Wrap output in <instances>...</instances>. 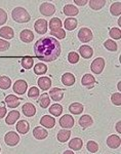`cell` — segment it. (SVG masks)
<instances>
[{
	"label": "cell",
	"instance_id": "3957f363",
	"mask_svg": "<svg viewBox=\"0 0 121 154\" xmlns=\"http://www.w3.org/2000/svg\"><path fill=\"white\" fill-rule=\"evenodd\" d=\"M104 68H105V60L103 58H97L95 60H93V62L90 65L91 71L95 74H101Z\"/></svg>",
	"mask_w": 121,
	"mask_h": 154
},
{
	"label": "cell",
	"instance_id": "f6af8a7d",
	"mask_svg": "<svg viewBox=\"0 0 121 154\" xmlns=\"http://www.w3.org/2000/svg\"><path fill=\"white\" fill-rule=\"evenodd\" d=\"M11 44L8 41L3 40V39H0V51H5L9 48Z\"/></svg>",
	"mask_w": 121,
	"mask_h": 154
},
{
	"label": "cell",
	"instance_id": "484cf974",
	"mask_svg": "<svg viewBox=\"0 0 121 154\" xmlns=\"http://www.w3.org/2000/svg\"><path fill=\"white\" fill-rule=\"evenodd\" d=\"M62 82L66 86H71L75 83V77L72 73H65L62 76Z\"/></svg>",
	"mask_w": 121,
	"mask_h": 154
},
{
	"label": "cell",
	"instance_id": "9c48e42d",
	"mask_svg": "<svg viewBox=\"0 0 121 154\" xmlns=\"http://www.w3.org/2000/svg\"><path fill=\"white\" fill-rule=\"evenodd\" d=\"M60 125L64 128H73L74 125V118L69 114H66V115H63L60 119Z\"/></svg>",
	"mask_w": 121,
	"mask_h": 154
},
{
	"label": "cell",
	"instance_id": "83f0119b",
	"mask_svg": "<svg viewBox=\"0 0 121 154\" xmlns=\"http://www.w3.org/2000/svg\"><path fill=\"white\" fill-rule=\"evenodd\" d=\"M71 137V131L70 130H61L58 133V140L61 143H65L69 140Z\"/></svg>",
	"mask_w": 121,
	"mask_h": 154
},
{
	"label": "cell",
	"instance_id": "4fadbf2b",
	"mask_svg": "<svg viewBox=\"0 0 121 154\" xmlns=\"http://www.w3.org/2000/svg\"><path fill=\"white\" fill-rule=\"evenodd\" d=\"M20 38H21V40L25 42V43H30L34 39V34L31 30L25 29L20 33Z\"/></svg>",
	"mask_w": 121,
	"mask_h": 154
},
{
	"label": "cell",
	"instance_id": "8992f818",
	"mask_svg": "<svg viewBox=\"0 0 121 154\" xmlns=\"http://www.w3.org/2000/svg\"><path fill=\"white\" fill-rule=\"evenodd\" d=\"M27 88H28V84H27L26 81L22 80V79L17 80L16 82L14 83V86H12V89H14V93L18 94V95H21V96L26 93Z\"/></svg>",
	"mask_w": 121,
	"mask_h": 154
},
{
	"label": "cell",
	"instance_id": "5b68a950",
	"mask_svg": "<svg viewBox=\"0 0 121 154\" xmlns=\"http://www.w3.org/2000/svg\"><path fill=\"white\" fill-rule=\"evenodd\" d=\"M4 141H5L6 145L14 147V146L18 145L20 142V136L14 131H8L4 137Z\"/></svg>",
	"mask_w": 121,
	"mask_h": 154
},
{
	"label": "cell",
	"instance_id": "74e56055",
	"mask_svg": "<svg viewBox=\"0 0 121 154\" xmlns=\"http://www.w3.org/2000/svg\"><path fill=\"white\" fill-rule=\"evenodd\" d=\"M104 46H105V48L110 51H116L118 48L116 42L114 40H112V39H108V40H106L105 43H104Z\"/></svg>",
	"mask_w": 121,
	"mask_h": 154
},
{
	"label": "cell",
	"instance_id": "d6a6232c",
	"mask_svg": "<svg viewBox=\"0 0 121 154\" xmlns=\"http://www.w3.org/2000/svg\"><path fill=\"white\" fill-rule=\"evenodd\" d=\"M21 64L24 69H31L34 65V60L32 57H24L21 61Z\"/></svg>",
	"mask_w": 121,
	"mask_h": 154
},
{
	"label": "cell",
	"instance_id": "836d02e7",
	"mask_svg": "<svg viewBox=\"0 0 121 154\" xmlns=\"http://www.w3.org/2000/svg\"><path fill=\"white\" fill-rule=\"evenodd\" d=\"M88 3H89V6L92 9L98 11V9L104 7V5L106 4V1L105 0H90V1H88Z\"/></svg>",
	"mask_w": 121,
	"mask_h": 154
},
{
	"label": "cell",
	"instance_id": "7a4b0ae2",
	"mask_svg": "<svg viewBox=\"0 0 121 154\" xmlns=\"http://www.w3.org/2000/svg\"><path fill=\"white\" fill-rule=\"evenodd\" d=\"M11 17L17 23H28L31 20V16L24 7H16L11 12Z\"/></svg>",
	"mask_w": 121,
	"mask_h": 154
},
{
	"label": "cell",
	"instance_id": "60d3db41",
	"mask_svg": "<svg viewBox=\"0 0 121 154\" xmlns=\"http://www.w3.org/2000/svg\"><path fill=\"white\" fill-rule=\"evenodd\" d=\"M111 101L115 106H120L121 105V94L120 93H115L113 94L111 97Z\"/></svg>",
	"mask_w": 121,
	"mask_h": 154
},
{
	"label": "cell",
	"instance_id": "30bf717a",
	"mask_svg": "<svg viewBox=\"0 0 121 154\" xmlns=\"http://www.w3.org/2000/svg\"><path fill=\"white\" fill-rule=\"evenodd\" d=\"M22 112L27 117H32L36 114V107L32 103H26L22 107Z\"/></svg>",
	"mask_w": 121,
	"mask_h": 154
},
{
	"label": "cell",
	"instance_id": "e0dca14e",
	"mask_svg": "<svg viewBox=\"0 0 121 154\" xmlns=\"http://www.w3.org/2000/svg\"><path fill=\"white\" fill-rule=\"evenodd\" d=\"M64 14L68 17H75L79 14V11L77 8V6L73 5V4H67L64 6Z\"/></svg>",
	"mask_w": 121,
	"mask_h": 154
},
{
	"label": "cell",
	"instance_id": "44dd1931",
	"mask_svg": "<svg viewBox=\"0 0 121 154\" xmlns=\"http://www.w3.org/2000/svg\"><path fill=\"white\" fill-rule=\"evenodd\" d=\"M38 86L42 91H47L51 88V80L49 77H40L38 79Z\"/></svg>",
	"mask_w": 121,
	"mask_h": 154
},
{
	"label": "cell",
	"instance_id": "d590c367",
	"mask_svg": "<svg viewBox=\"0 0 121 154\" xmlns=\"http://www.w3.org/2000/svg\"><path fill=\"white\" fill-rule=\"evenodd\" d=\"M46 71H47V66L43 63H38L34 67V72L37 75H42V74L46 73Z\"/></svg>",
	"mask_w": 121,
	"mask_h": 154
},
{
	"label": "cell",
	"instance_id": "d4e9b609",
	"mask_svg": "<svg viewBox=\"0 0 121 154\" xmlns=\"http://www.w3.org/2000/svg\"><path fill=\"white\" fill-rule=\"evenodd\" d=\"M83 146V142L80 138H74L69 142V148H71L74 151H79Z\"/></svg>",
	"mask_w": 121,
	"mask_h": 154
},
{
	"label": "cell",
	"instance_id": "f546056e",
	"mask_svg": "<svg viewBox=\"0 0 121 154\" xmlns=\"http://www.w3.org/2000/svg\"><path fill=\"white\" fill-rule=\"evenodd\" d=\"M62 21L59 18H53L49 21V28L51 31H58V30L62 29Z\"/></svg>",
	"mask_w": 121,
	"mask_h": 154
},
{
	"label": "cell",
	"instance_id": "8fae6325",
	"mask_svg": "<svg viewBox=\"0 0 121 154\" xmlns=\"http://www.w3.org/2000/svg\"><path fill=\"white\" fill-rule=\"evenodd\" d=\"M48 96H49V98H51L53 101L59 102V101H61L62 99H63V97H64V91L62 88H50Z\"/></svg>",
	"mask_w": 121,
	"mask_h": 154
},
{
	"label": "cell",
	"instance_id": "cb8c5ba5",
	"mask_svg": "<svg viewBox=\"0 0 121 154\" xmlns=\"http://www.w3.org/2000/svg\"><path fill=\"white\" fill-rule=\"evenodd\" d=\"M14 32L11 27H2L0 29V36L3 37L4 39H11L14 38Z\"/></svg>",
	"mask_w": 121,
	"mask_h": 154
},
{
	"label": "cell",
	"instance_id": "7bdbcfd3",
	"mask_svg": "<svg viewBox=\"0 0 121 154\" xmlns=\"http://www.w3.org/2000/svg\"><path fill=\"white\" fill-rule=\"evenodd\" d=\"M110 37H112L113 39H120L121 37V31L119 28H112L109 32Z\"/></svg>",
	"mask_w": 121,
	"mask_h": 154
},
{
	"label": "cell",
	"instance_id": "f907efd6",
	"mask_svg": "<svg viewBox=\"0 0 121 154\" xmlns=\"http://www.w3.org/2000/svg\"><path fill=\"white\" fill-rule=\"evenodd\" d=\"M63 154H75L73 152V151H70V150H66L65 152H64Z\"/></svg>",
	"mask_w": 121,
	"mask_h": 154
},
{
	"label": "cell",
	"instance_id": "5bb4252c",
	"mask_svg": "<svg viewBox=\"0 0 121 154\" xmlns=\"http://www.w3.org/2000/svg\"><path fill=\"white\" fill-rule=\"evenodd\" d=\"M81 83L86 88H92V86L95 84V78L91 74H85L81 79Z\"/></svg>",
	"mask_w": 121,
	"mask_h": 154
},
{
	"label": "cell",
	"instance_id": "7c38bea8",
	"mask_svg": "<svg viewBox=\"0 0 121 154\" xmlns=\"http://www.w3.org/2000/svg\"><path fill=\"white\" fill-rule=\"evenodd\" d=\"M120 144H121V139H120V137H118L117 135H111L108 137L107 145L109 146L110 148L116 149V148L120 147Z\"/></svg>",
	"mask_w": 121,
	"mask_h": 154
},
{
	"label": "cell",
	"instance_id": "8d00e7d4",
	"mask_svg": "<svg viewBox=\"0 0 121 154\" xmlns=\"http://www.w3.org/2000/svg\"><path fill=\"white\" fill-rule=\"evenodd\" d=\"M110 12L113 16H119L121 14V2L120 1L114 2L110 7Z\"/></svg>",
	"mask_w": 121,
	"mask_h": 154
},
{
	"label": "cell",
	"instance_id": "4dcf8cb0",
	"mask_svg": "<svg viewBox=\"0 0 121 154\" xmlns=\"http://www.w3.org/2000/svg\"><path fill=\"white\" fill-rule=\"evenodd\" d=\"M77 20H75L74 18H68L66 19V21L64 22V26H65L66 30H69V31H72L77 27Z\"/></svg>",
	"mask_w": 121,
	"mask_h": 154
},
{
	"label": "cell",
	"instance_id": "d6986e66",
	"mask_svg": "<svg viewBox=\"0 0 121 154\" xmlns=\"http://www.w3.org/2000/svg\"><path fill=\"white\" fill-rule=\"evenodd\" d=\"M20 102H21V100L14 95H8L5 98L6 105L11 107V108H17L20 105Z\"/></svg>",
	"mask_w": 121,
	"mask_h": 154
},
{
	"label": "cell",
	"instance_id": "ba28073f",
	"mask_svg": "<svg viewBox=\"0 0 121 154\" xmlns=\"http://www.w3.org/2000/svg\"><path fill=\"white\" fill-rule=\"evenodd\" d=\"M47 22L43 19H39L35 22V25H34V28H35L36 32L38 34H45L46 31H47Z\"/></svg>",
	"mask_w": 121,
	"mask_h": 154
},
{
	"label": "cell",
	"instance_id": "816d5d0a",
	"mask_svg": "<svg viewBox=\"0 0 121 154\" xmlns=\"http://www.w3.org/2000/svg\"><path fill=\"white\" fill-rule=\"evenodd\" d=\"M118 24L121 25V19H119V21H118Z\"/></svg>",
	"mask_w": 121,
	"mask_h": 154
},
{
	"label": "cell",
	"instance_id": "9a60e30c",
	"mask_svg": "<svg viewBox=\"0 0 121 154\" xmlns=\"http://www.w3.org/2000/svg\"><path fill=\"white\" fill-rule=\"evenodd\" d=\"M40 123L41 125H43L46 128H53L56 125V120L53 116L50 115H44L43 117H41L40 119Z\"/></svg>",
	"mask_w": 121,
	"mask_h": 154
},
{
	"label": "cell",
	"instance_id": "bcb514c9",
	"mask_svg": "<svg viewBox=\"0 0 121 154\" xmlns=\"http://www.w3.org/2000/svg\"><path fill=\"white\" fill-rule=\"evenodd\" d=\"M7 21V14L2 8H0V25L5 24Z\"/></svg>",
	"mask_w": 121,
	"mask_h": 154
},
{
	"label": "cell",
	"instance_id": "6da1fadb",
	"mask_svg": "<svg viewBox=\"0 0 121 154\" xmlns=\"http://www.w3.org/2000/svg\"><path fill=\"white\" fill-rule=\"evenodd\" d=\"M62 48L59 40L51 37L40 38L34 44V53L37 59L44 62H53L59 58Z\"/></svg>",
	"mask_w": 121,
	"mask_h": 154
},
{
	"label": "cell",
	"instance_id": "f1b7e54d",
	"mask_svg": "<svg viewBox=\"0 0 121 154\" xmlns=\"http://www.w3.org/2000/svg\"><path fill=\"white\" fill-rule=\"evenodd\" d=\"M38 104L40 105L41 108H47L50 104V98H49L48 94L44 93L43 95H41L38 99Z\"/></svg>",
	"mask_w": 121,
	"mask_h": 154
},
{
	"label": "cell",
	"instance_id": "277c9868",
	"mask_svg": "<svg viewBox=\"0 0 121 154\" xmlns=\"http://www.w3.org/2000/svg\"><path fill=\"white\" fill-rule=\"evenodd\" d=\"M39 11H40V14H43V16L50 17L56 12V6L53 4L49 3V2H44L39 7Z\"/></svg>",
	"mask_w": 121,
	"mask_h": 154
},
{
	"label": "cell",
	"instance_id": "b9f144b4",
	"mask_svg": "<svg viewBox=\"0 0 121 154\" xmlns=\"http://www.w3.org/2000/svg\"><path fill=\"white\" fill-rule=\"evenodd\" d=\"M28 96L31 99H37L39 97V88H37L36 86H32L28 91Z\"/></svg>",
	"mask_w": 121,
	"mask_h": 154
},
{
	"label": "cell",
	"instance_id": "7dc6e473",
	"mask_svg": "<svg viewBox=\"0 0 121 154\" xmlns=\"http://www.w3.org/2000/svg\"><path fill=\"white\" fill-rule=\"evenodd\" d=\"M7 113V110L5 107H0V118H3L4 116L6 115Z\"/></svg>",
	"mask_w": 121,
	"mask_h": 154
},
{
	"label": "cell",
	"instance_id": "4316f807",
	"mask_svg": "<svg viewBox=\"0 0 121 154\" xmlns=\"http://www.w3.org/2000/svg\"><path fill=\"white\" fill-rule=\"evenodd\" d=\"M69 111L72 114H75V115L81 114L83 112V105L80 103H73L69 106Z\"/></svg>",
	"mask_w": 121,
	"mask_h": 154
},
{
	"label": "cell",
	"instance_id": "ab89813d",
	"mask_svg": "<svg viewBox=\"0 0 121 154\" xmlns=\"http://www.w3.org/2000/svg\"><path fill=\"white\" fill-rule=\"evenodd\" d=\"M50 35L56 37L58 39H64L66 37V31H64L63 29H60L58 31H50Z\"/></svg>",
	"mask_w": 121,
	"mask_h": 154
},
{
	"label": "cell",
	"instance_id": "ac0fdd59",
	"mask_svg": "<svg viewBox=\"0 0 121 154\" xmlns=\"http://www.w3.org/2000/svg\"><path fill=\"white\" fill-rule=\"evenodd\" d=\"M33 136L35 137L37 140H43L48 136V133L46 130H44L41 126H36L33 130Z\"/></svg>",
	"mask_w": 121,
	"mask_h": 154
},
{
	"label": "cell",
	"instance_id": "f35d334b",
	"mask_svg": "<svg viewBox=\"0 0 121 154\" xmlns=\"http://www.w3.org/2000/svg\"><path fill=\"white\" fill-rule=\"evenodd\" d=\"M86 148H87V150L89 151V152L95 153V152H98V145L95 141H89V142H87V144H86Z\"/></svg>",
	"mask_w": 121,
	"mask_h": 154
},
{
	"label": "cell",
	"instance_id": "1f68e13d",
	"mask_svg": "<svg viewBox=\"0 0 121 154\" xmlns=\"http://www.w3.org/2000/svg\"><path fill=\"white\" fill-rule=\"evenodd\" d=\"M49 113L53 114V116H60L63 113V107L60 104H53L49 107Z\"/></svg>",
	"mask_w": 121,
	"mask_h": 154
},
{
	"label": "cell",
	"instance_id": "7402d4cb",
	"mask_svg": "<svg viewBox=\"0 0 121 154\" xmlns=\"http://www.w3.org/2000/svg\"><path fill=\"white\" fill-rule=\"evenodd\" d=\"M79 54L84 59H89L93 54V49L88 45H82L79 48Z\"/></svg>",
	"mask_w": 121,
	"mask_h": 154
},
{
	"label": "cell",
	"instance_id": "681fc988",
	"mask_svg": "<svg viewBox=\"0 0 121 154\" xmlns=\"http://www.w3.org/2000/svg\"><path fill=\"white\" fill-rule=\"evenodd\" d=\"M116 131H118V134L121 133V122L120 121H118V122L116 123Z\"/></svg>",
	"mask_w": 121,
	"mask_h": 154
},
{
	"label": "cell",
	"instance_id": "f5cc1de1",
	"mask_svg": "<svg viewBox=\"0 0 121 154\" xmlns=\"http://www.w3.org/2000/svg\"><path fill=\"white\" fill-rule=\"evenodd\" d=\"M0 151H1V148H0Z\"/></svg>",
	"mask_w": 121,
	"mask_h": 154
},
{
	"label": "cell",
	"instance_id": "ee69618b",
	"mask_svg": "<svg viewBox=\"0 0 121 154\" xmlns=\"http://www.w3.org/2000/svg\"><path fill=\"white\" fill-rule=\"evenodd\" d=\"M68 61L71 64H76L79 61V54L77 53H75V51H71V53H69Z\"/></svg>",
	"mask_w": 121,
	"mask_h": 154
},
{
	"label": "cell",
	"instance_id": "c3c4849f",
	"mask_svg": "<svg viewBox=\"0 0 121 154\" xmlns=\"http://www.w3.org/2000/svg\"><path fill=\"white\" fill-rule=\"evenodd\" d=\"M88 1H86V0H74V3L77 4V5H80V6H83L85 5L86 3H87Z\"/></svg>",
	"mask_w": 121,
	"mask_h": 154
},
{
	"label": "cell",
	"instance_id": "e575fe53",
	"mask_svg": "<svg viewBox=\"0 0 121 154\" xmlns=\"http://www.w3.org/2000/svg\"><path fill=\"white\" fill-rule=\"evenodd\" d=\"M11 86V80L7 76H0V88L8 89Z\"/></svg>",
	"mask_w": 121,
	"mask_h": 154
},
{
	"label": "cell",
	"instance_id": "2e32d148",
	"mask_svg": "<svg viewBox=\"0 0 121 154\" xmlns=\"http://www.w3.org/2000/svg\"><path fill=\"white\" fill-rule=\"evenodd\" d=\"M30 130V125L27 120H20L17 123V131L22 135H26Z\"/></svg>",
	"mask_w": 121,
	"mask_h": 154
},
{
	"label": "cell",
	"instance_id": "ffe728a7",
	"mask_svg": "<svg viewBox=\"0 0 121 154\" xmlns=\"http://www.w3.org/2000/svg\"><path fill=\"white\" fill-rule=\"evenodd\" d=\"M19 118H20V112L19 111L14 110V111H11V112L8 113V115H7V117L5 119V122H6V125H12L18 121Z\"/></svg>",
	"mask_w": 121,
	"mask_h": 154
},
{
	"label": "cell",
	"instance_id": "52a82bcc",
	"mask_svg": "<svg viewBox=\"0 0 121 154\" xmlns=\"http://www.w3.org/2000/svg\"><path fill=\"white\" fill-rule=\"evenodd\" d=\"M92 32H91V30H89L88 28H81L79 30L78 32V38L80 41L82 42H89L91 39H92Z\"/></svg>",
	"mask_w": 121,
	"mask_h": 154
},
{
	"label": "cell",
	"instance_id": "603a6c76",
	"mask_svg": "<svg viewBox=\"0 0 121 154\" xmlns=\"http://www.w3.org/2000/svg\"><path fill=\"white\" fill-rule=\"evenodd\" d=\"M93 120L91 118V116L89 115H82L79 119V125L82 128H89L90 125H92Z\"/></svg>",
	"mask_w": 121,
	"mask_h": 154
}]
</instances>
